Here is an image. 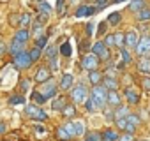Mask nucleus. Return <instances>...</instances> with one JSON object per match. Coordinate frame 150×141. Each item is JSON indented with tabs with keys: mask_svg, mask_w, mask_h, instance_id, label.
Returning a JSON list of instances; mask_svg holds the SVG:
<instances>
[{
	"mask_svg": "<svg viewBox=\"0 0 150 141\" xmlns=\"http://www.w3.org/2000/svg\"><path fill=\"white\" fill-rule=\"evenodd\" d=\"M62 7H64V0H58L57 2V11H62Z\"/></svg>",
	"mask_w": 150,
	"mask_h": 141,
	"instance_id": "nucleus-53",
	"label": "nucleus"
},
{
	"mask_svg": "<svg viewBox=\"0 0 150 141\" xmlns=\"http://www.w3.org/2000/svg\"><path fill=\"white\" fill-rule=\"evenodd\" d=\"M125 122H127V123H131V125H134V127H136V125H138V123H139V122H141V118H139V116H138V115H134V113H129V115H127V116H125Z\"/></svg>",
	"mask_w": 150,
	"mask_h": 141,
	"instance_id": "nucleus-26",
	"label": "nucleus"
},
{
	"mask_svg": "<svg viewBox=\"0 0 150 141\" xmlns=\"http://www.w3.org/2000/svg\"><path fill=\"white\" fill-rule=\"evenodd\" d=\"M60 53H62L64 56H71V53H72V49H71V44H69V42H64V44L60 46Z\"/></svg>",
	"mask_w": 150,
	"mask_h": 141,
	"instance_id": "nucleus-29",
	"label": "nucleus"
},
{
	"mask_svg": "<svg viewBox=\"0 0 150 141\" xmlns=\"http://www.w3.org/2000/svg\"><path fill=\"white\" fill-rule=\"evenodd\" d=\"M134 129H136V127H134V125H131V123H127V125H125V129H124V130H125V132H129V134H132V132H134Z\"/></svg>",
	"mask_w": 150,
	"mask_h": 141,
	"instance_id": "nucleus-48",
	"label": "nucleus"
},
{
	"mask_svg": "<svg viewBox=\"0 0 150 141\" xmlns=\"http://www.w3.org/2000/svg\"><path fill=\"white\" fill-rule=\"evenodd\" d=\"M62 115H64L65 118H72L74 115H76V108H74L72 104H65L64 109H62Z\"/></svg>",
	"mask_w": 150,
	"mask_h": 141,
	"instance_id": "nucleus-19",
	"label": "nucleus"
},
{
	"mask_svg": "<svg viewBox=\"0 0 150 141\" xmlns=\"http://www.w3.org/2000/svg\"><path fill=\"white\" fill-rule=\"evenodd\" d=\"M103 44H104L106 48H113V46H115V37H113V34L106 35V39L103 41Z\"/></svg>",
	"mask_w": 150,
	"mask_h": 141,
	"instance_id": "nucleus-30",
	"label": "nucleus"
},
{
	"mask_svg": "<svg viewBox=\"0 0 150 141\" xmlns=\"http://www.w3.org/2000/svg\"><path fill=\"white\" fill-rule=\"evenodd\" d=\"M28 87H30V81L23 80V81H21V90H28Z\"/></svg>",
	"mask_w": 150,
	"mask_h": 141,
	"instance_id": "nucleus-49",
	"label": "nucleus"
},
{
	"mask_svg": "<svg viewBox=\"0 0 150 141\" xmlns=\"http://www.w3.org/2000/svg\"><path fill=\"white\" fill-rule=\"evenodd\" d=\"M124 42H125L127 46L134 48L136 42H138V35H136V32H127V34H124Z\"/></svg>",
	"mask_w": 150,
	"mask_h": 141,
	"instance_id": "nucleus-14",
	"label": "nucleus"
},
{
	"mask_svg": "<svg viewBox=\"0 0 150 141\" xmlns=\"http://www.w3.org/2000/svg\"><path fill=\"white\" fill-rule=\"evenodd\" d=\"M108 21H110L111 25H117V23L120 21V13H111V14L108 16Z\"/></svg>",
	"mask_w": 150,
	"mask_h": 141,
	"instance_id": "nucleus-33",
	"label": "nucleus"
},
{
	"mask_svg": "<svg viewBox=\"0 0 150 141\" xmlns=\"http://www.w3.org/2000/svg\"><path fill=\"white\" fill-rule=\"evenodd\" d=\"M57 137H58L60 141H67L71 136L65 132V129H64V127H58V129H57Z\"/></svg>",
	"mask_w": 150,
	"mask_h": 141,
	"instance_id": "nucleus-28",
	"label": "nucleus"
},
{
	"mask_svg": "<svg viewBox=\"0 0 150 141\" xmlns=\"http://www.w3.org/2000/svg\"><path fill=\"white\" fill-rule=\"evenodd\" d=\"M37 2H39V4H41V2H42V0H37Z\"/></svg>",
	"mask_w": 150,
	"mask_h": 141,
	"instance_id": "nucleus-57",
	"label": "nucleus"
},
{
	"mask_svg": "<svg viewBox=\"0 0 150 141\" xmlns=\"http://www.w3.org/2000/svg\"><path fill=\"white\" fill-rule=\"evenodd\" d=\"M141 85H143V88H145L146 92H150V78H143Z\"/></svg>",
	"mask_w": 150,
	"mask_h": 141,
	"instance_id": "nucleus-44",
	"label": "nucleus"
},
{
	"mask_svg": "<svg viewBox=\"0 0 150 141\" xmlns=\"http://www.w3.org/2000/svg\"><path fill=\"white\" fill-rule=\"evenodd\" d=\"M117 125H118V129H120V130H124V129H125V125H127L125 118H120V120H117Z\"/></svg>",
	"mask_w": 150,
	"mask_h": 141,
	"instance_id": "nucleus-45",
	"label": "nucleus"
},
{
	"mask_svg": "<svg viewBox=\"0 0 150 141\" xmlns=\"http://www.w3.org/2000/svg\"><path fill=\"white\" fill-rule=\"evenodd\" d=\"M39 9H41V13H44V14H51V7H50L46 2H41V4H39Z\"/></svg>",
	"mask_w": 150,
	"mask_h": 141,
	"instance_id": "nucleus-37",
	"label": "nucleus"
},
{
	"mask_svg": "<svg viewBox=\"0 0 150 141\" xmlns=\"http://www.w3.org/2000/svg\"><path fill=\"white\" fill-rule=\"evenodd\" d=\"M113 2H117V4H120V2H124V0H113Z\"/></svg>",
	"mask_w": 150,
	"mask_h": 141,
	"instance_id": "nucleus-56",
	"label": "nucleus"
},
{
	"mask_svg": "<svg viewBox=\"0 0 150 141\" xmlns=\"http://www.w3.org/2000/svg\"><path fill=\"white\" fill-rule=\"evenodd\" d=\"M50 80V70L46 69V67H41L39 70H37V74H35V81L37 83H44V81H48Z\"/></svg>",
	"mask_w": 150,
	"mask_h": 141,
	"instance_id": "nucleus-11",
	"label": "nucleus"
},
{
	"mask_svg": "<svg viewBox=\"0 0 150 141\" xmlns=\"http://www.w3.org/2000/svg\"><path fill=\"white\" fill-rule=\"evenodd\" d=\"M134 48H136V53H138V55L150 58V37H148V35L141 37V39L136 42V46H134Z\"/></svg>",
	"mask_w": 150,
	"mask_h": 141,
	"instance_id": "nucleus-2",
	"label": "nucleus"
},
{
	"mask_svg": "<svg viewBox=\"0 0 150 141\" xmlns=\"http://www.w3.org/2000/svg\"><path fill=\"white\" fill-rule=\"evenodd\" d=\"M85 106H87L88 111H96V109H97V106H96V102H94L92 99H87V101H85Z\"/></svg>",
	"mask_w": 150,
	"mask_h": 141,
	"instance_id": "nucleus-39",
	"label": "nucleus"
},
{
	"mask_svg": "<svg viewBox=\"0 0 150 141\" xmlns=\"http://www.w3.org/2000/svg\"><path fill=\"white\" fill-rule=\"evenodd\" d=\"M27 115L30 118H35V120H46L48 118V115L37 106H27Z\"/></svg>",
	"mask_w": 150,
	"mask_h": 141,
	"instance_id": "nucleus-7",
	"label": "nucleus"
},
{
	"mask_svg": "<svg viewBox=\"0 0 150 141\" xmlns=\"http://www.w3.org/2000/svg\"><path fill=\"white\" fill-rule=\"evenodd\" d=\"M138 69L143 74H150V58H143L138 62Z\"/></svg>",
	"mask_w": 150,
	"mask_h": 141,
	"instance_id": "nucleus-16",
	"label": "nucleus"
},
{
	"mask_svg": "<svg viewBox=\"0 0 150 141\" xmlns=\"http://www.w3.org/2000/svg\"><path fill=\"white\" fill-rule=\"evenodd\" d=\"M72 83H74L72 74H64L62 80H60V88H62V90H69V88L72 87Z\"/></svg>",
	"mask_w": 150,
	"mask_h": 141,
	"instance_id": "nucleus-13",
	"label": "nucleus"
},
{
	"mask_svg": "<svg viewBox=\"0 0 150 141\" xmlns=\"http://www.w3.org/2000/svg\"><path fill=\"white\" fill-rule=\"evenodd\" d=\"M92 32H94V23H88V25H87V34L90 35Z\"/></svg>",
	"mask_w": 150,
	"mask_h": 141,
	"instance_id": "nucleus-50",
	"label": "nucleus"
},
{
	"mask_svg": "<svg viewBox=\"0 0 150 141\" xmlns=\"http://www.w3.org/2000/svg\"><path fill=\"white\" fill-rule=\"evenodd\" d=\"M32 99H34L37 104H44V102H46V99L42 97V94H41V92H32Z\"/></svg>",
	"mask_w": 150,
	"mask_h": 141,
	"instance_id": "nucleus-31",
	"label": "nucleus"
},
{
	"mask_svg": "<svg viewBox=\"0 0 150 141\" xmlns=\"http://www.w3.org/2000/svg\"><path fill=\"white\" fill-rule=\"evenodd\" d=\"M55 53H57V49H55L53 46L46 49V55H48V58H50V60H51V58H55Z\"/></svg>",
	"mask_w": 150,
	"mask_h": 141,
	"instance_id": "nucleus-43",
	"label": "nucleus"
},
{
	"mask_svg": "<svg viewBox=\"0 0 150 141\" xmlns=\"http://www.w3.org/2000/svg\"><path fill=\"white\" fill-rule=\"evenodd\" d=\"M115 37V46H118V48H124V34H115L113 35Z\"/></svg>",
	"mask_w": 150,
	"mask_h": 141,
	"instance_id": "nucleus-35",
	"label": "nucleus"
},
{
	"mask_svg": "<svg viewBox=\"0 0 150 141\" xmlns=\"http://www.w3.org/2000/svg\"><path fill=\"white\" fill-rule=\"evenodd\" d=\"M9 51H11L13 55H18V53H21V51H23V44H21V42H18V41H13V42H11V46H9Z\"/></svg>",
	"mask_w": 150,
	"mask_h": 141,
	"instance_id": "nucleus-21",
	"label": "nucleus"
},
{
	"mask_svg": "<svg viewBox=\"0 0 150 141\" xmlns=\"http://www.w3.org/2000/svg\"><path fill=\"white\" fill-rule=\"evenodd\" d=\"M120 95L117 94V90H110L108 92V97H106V102L111 104V106H120Z\"/></svg>",
	"mask_w": 150,
	"mask_h": 141,
	"instance_id": "nucleus-10",
	"label": "nucleus"
},
{
	"mask_svg": "<svg viewBox=\"0 0 150 141\" xmlns=\"http://www.w3.org/2000/svg\"><path fill=\"white\" fill-rule=\"evenodd\" d=\"M28 37H30V34H28V30H27V28H20V30L14 34V41L21 42V44H25V42L28 41Z\"/></svg>",
	"mask_w": 150,
	"mask_h": 141,
	"instance_id": "nucleus-12",
	"label": "nucleus"
},
{
	"mask_svg": "<svg viewBox=\"0 0 150 141\" xmlns=\"http://www.w3.org/2000/svg\"><path fill=\"white\" fill-rule=\"evenodd\" d=\"M57 67H58V63H57V58H51V69H53V70H57Z\"/></svg>",
	"mask_w": 150,
	"mask_h": 141,
	"instance_id": "nucleus-51",
	"label": "nucleus"
},
{
	"mask_svg": "<svg viewBox=\"0 0 150 141\" xmlns=\"http://www.w3.org/2000/svg\"><path fill=\"white\" fill-rule=\"evenodd\" d=\"M72 127H74V136H83L85 134V125L81 122H74Z\"/></svg>",
	"mask_w": 150,
	"mask_h": 141,
	"instance_id": "nucleus-25",
	"label": "nucleus"
},
{
	"mask_svg": "<svg viewBox=\"0 0 150 141\" xmlns=\"http://www.w3.org/2000/svg\"><path fill=\"white\" fill-rule=\"evenodd\" d=\"M136 16H138L139 21H146V20H150V9H145V7H143L141 11H138Z\"/></svg>",
	"mask_w": 150,
	"mask_h": 141,
	"instance_id": "nucleus-27",
	"label": "nucleus"
},
{
	"mask_svg": "<svg viewBox=\"0 0 150 141\" xmlns=\"http://www.w3.org/2000/svg\"><path fill=\"white\" fill-rule=\"evenodd\" d=\"M92 55H96V56H99L103 60H108L110 58V49L103 44V41H99V42H96L92 46Z\"/></svg>",
	"mask_w": 150,
	"mask_h": 141,
	"instance_id": "nucleus-5",
	"label": "nucleus"
},
{
	"mask_svg": "<svg viewBox=\"0 0 150 141\" xmlns=\"http://www.w3.org/2000/svg\"><path fill=\"white\" fill-rule=\"evenodd\" d=\"M23 102H25V97L23 95H14L11 99V104H23Z\"/></svg>",
	"mask_w": 150,
	"mask_h": 141,
	"instance_id": "nucleus-40",
	"label": "nucleus"
},
{
	"mask_svg": "<svg viewBox=\"0 0 150 141\" xmlns=\"http://www.w3.org/2000/svg\"><path fill=\"white\" fill-rule=\"evenodd\" d=\"M71 99L74 102H85L87 101V88L83 85H78V87H74L72 92H71Z\"/></svg>",
	"mask_w": 150,
	"mask_h": 141,
	"instance_id": "nucleus-4",
	"label": "nucleus"
},
{
	"mask_svg": "<svg viewBox=\"0 0 150 141\" xmlns=\"http://www.w3.org/2000/svg\"><path fill=\"white\" fill-rule=\"evenodd\" d=\"M2 132H6V125H4V123H0V134H2Z\"/></svg>",
	"mask_w": 150,
	"mask_h": 141,
	"instance_id": "nucleus-54",
	"label": "nucleus"
},
{
	"mask_svg": "<svg viewBox=\"0 0 150 141\" xmlns=\"http://www.w3.org/2000/svg\"><path fill=\"white\" fill-rule=\"evenodd\" d=\"M28 55H30V60H32V62H35V60H39V58H41V49H39V48H34Z\"/></svg>",
	"mask_w": 150,
	"mask_h": 141,
	"instance_id": "nucleus-36",
	"label": "nucleus"
},
{
	"mask_svg": "<svg viewBox=\"0 0 150 141\" xmlns=\"http://www.w3.org/2000/svg\"><path fill=\"white\" fill-rule=\"evenodd\" d=\"M28 23H30V14H27V13L21 14V16H20V25H21V28H25Z\"/></svg>",
	"mask_w": 150,
	"mask_h": 141,
	"instance_id": "nucleus-34",
	"label": "nucleus"
},
{
	"mask_svg": "<svg viewBox=\"0 0 150 141\" xmlns=\"http://www.w3.org/2000/svg\"><path fill=\"white\" fill-rule=\"evenodd\" d=\"M94 13H96V9H94V7L81 6V7H78V11H76V16H78V18H83V16H90V14H94Z\"/></svg>",
	"mask_w": 150,
	"mask_h": 141,
	"instance_id": "nucleus-15",
	"label": "nucleus"
},
{
	"mask_svg": "<svg viewBox=\"0 0 150 141\" xmlns=\"http://www.w3.org/2000/svg\"><path fill=\"white\" fill-rule=\"evenodd\" d=\"M104 30H106V23H104V21H103V23H101V25H99V28H97V34H99V35H101V34H104Z\"/></svg>",
	"mask_w": 150,
	"mask_h": 141,
	"instance_id": "nucleus-47",
	"label": "nucleus"
},
{
	"mask_svg": "<svg viewBox=\"0 0 150 141\" xmlns=\"http://www.w3.org/2000/svg\"><path fill=\"white\" fill-rule=\"evenodd\" d=\"M46 42H48V37H46V35L39 37V39H37V48H39V49H41V48H44V46H46Z\"/></svg>",
	"mask_w": 150,
	"mask_h": 141,
	"instance_id": "nucleus-41",
	"label": "nucleus"
},
{
	"mask_svg": "<svg viewBox=\"0 0 150 141\" xmlns=\"http://www.w3.org/2000/svg\"><path fill=\"white\" fill-rule=\"evenodd\" d=\"M118 141H134V137H132V134H124L122 137H118Z\"/></svg>",
	"mask_w": 150,
	"mask_h": 141,
	"instance_id": "nucleus-46",
	"label": "nucleus"
},
{
	"mask_svg": "<svg viewBox=\"0 0 150 141\" xmlns=\"http://www.w3.org/2000/svg\"><path fill=\"white\" fill-rule=\"evenodd\" d=\"M127 115H129V109H127V106H118V108H117V111H115V120L125 118Z\"/></svg>",
	"mask_w": 150,
	"mask_h": 141,
	"instance_id": "nucleus-20",
	"label": "nucleus"
},
{
	"mask_svg": "<svg viewBox=\"0 0 150 141\" xmlns=\"http://www.w3.org/2000/svg\"><path fill=\"white\" fill-rule=\"evenodd\" d=\"M106 4H108V0H97V6H99V9H101V7H104Z\"/></svg>",
	"mask_w": 150,
	"mask_h": 141,
	"instance_id": "nucleus-52",
	"label": "nucleus"
},
{
	"mask_svg": "<svg viewBox=\"0 0 150 141\" xmlns=\"http://www.w3.org/2000/svg\"><path fill=\"white\" fill-rule=\"evenodd\" d=\"M124 95H125V99H127L129 104H138L139 102V97H138V94L132 88H125L124 90Z\"/></svg>",
	"mask_w": 150,
	"mask_h": 141,
	"instance_id": "nucleus-9",
	"label": "nucleus"
},
{
	"mask_svg": "<svg viewBox=\"0 0 150 141\" xmlns=\"http://www.w3.org/2000/svg\"><path fill=\"white\" fill-rule=\"evenodd\" d=\"M62 127L65 129V132H67V134H69L71 137L74 136V127H72V123H65V125H62Z\"/></svg>",
	"mask_w": 150,
	"mask_h": 141,
	"instance_id": "nucleus-42",
	"label": "nucleus"
},
{
	"mask_svg": "<svg viewBox=\"0 0 150 141\" xmlns=\"http://www.w3.org/2000/svg\"><path fill=\"white\" fill-rule=\"evenodd\" d=\"M81 65H83L87 70H96V69H97V65H99V60H97V56H96V55H87V56H83Z\"/></svg>",
	"mask_w": 150,
	"mask_h": 141,
	"instance_id": "nucleus-6",
	"label": "nucleus"
},
{
	"mask_svg": "<svg viewBox=\"0 0 150 141\" xmlns=\"http://www.w3.org/2000/svg\"><path fill=\"white\" fill-rule=\"evenodd\" d=\"M101 141H118V134L111 129H108L106 132L101 134Z\"/></svg>",
	"mask_w": 150,
	"mask_h": 141,
	"instance_id": "nucleus-17",
	"label": "nucleus"
},
{
	"mask_svg": "<svg viewBox=\"0 0 150 141\" xmlns=\"http://www.w3.org/2000/svg\"><path fill=\"white\" fill-rule=\"evenodd\" d=\"M106 97H108V90L103 87V85H96L94 88H92V101L96 102V106L97 108H103L104 104H106Z\"/></svg>",
	"mask_w": 150,
	"mask_h": 141,
	"instance_id": "nucleus-1",
	"label": "nucleus"
},
{
	"mask_svg": "<svg viewBox=\"0 0 150 141\" xmlns=\"http://www.w3.org/2000/svg\"><path fill=\"white\" fill-rule=\"evenodd\" d=\"M85 141H101V134L99 132H88L85 136Z\"/></svg>",
	"mask_w": 150,
	"mask_h": 141,
	"instance_id": "nucleus-32",
	"label": "nucleus"
},
{
	"mask_svg": "<svg viewBox=\"0 0 150 141\" xmlns=\"http://www.w3.org/2000/svg\"><path fill=\"white\" fill-rule=\"evenodd\" d=\"M143 7H145V0H132V2L129 4L131 11H141Z\"/></svg>",
	"mask_w": 150,
	"mask_h": 141,
	"instance_id": "nucleus-24",
	"label": "nucleus"
},
{
	"mask_svg": "<svg viewBox=\"0 0 150 141\" xmlns=\"http://www.w3.org/2000/svg\"><path fill=\"white\" fill-rule=\"evenodd\" d=\"M30 63H32V60H30L28 53L21 51V53L14 55V67L16 69H27V67H30Z\"/></svg>",
	"mask_w": 150,
	"mask_h": 141,
	"instance_id": "nucleus-3",
	"label": "nucleus"
},
{
	"mask_svg": "<svg viewBox=\"0 0 150 141\" xmlns=\"http://www.w3.org/2000/svg\"><path fill=\"white\" fill-rule=\"evenodd\" d=\"M88 80H90V83H92V85H99V81H101L103 78H101V73H99V70H90Z\"/></svg>",
	"mask_w": 150,
	"mask_h": 141,
	"instance_id": "nucleus-23",
	"label": "nucleus"
},
{
	"mask_svg": "<svg viewBox=\"0 0 150 141\" xmlns=\"http://www.w3.org/2000/svg\"><path fill=\"white\" fill-rule=\"evenodd\" d=\"M64 106H65V99H64V97H57V99L53 101V104H51V108H53L55 111H62Z\"/></svg>",
	"mask_w": 150,
	"mask_h": 141,
	"instance_id": "nucleus-22",
	"label": "nucleus"
},
{
	"mask_svg": "<svg viewBox=\"0 0 150 141\" xmlns=\"http://www.w3.org/2000/svg\"><path fill=\"white\" fill-rule=\"evenodd\" d=\"M4 49H6V46H4V44H0V55L4 53Z\"/></svg>",
	"mask_w": 150,
	"mask_h": 141,
	"instance_id": "nucleus-55",
	"label": "nucleus"
},
{
	"mask_svg": "<svg viewBox=\"0 0 150 141\" xmlns=\"http://www.w3.org/2000/svg\"><path fill=\"white\" fill-rule=\"evenodd\" d=\"M55 94H57V85H55L53 81L46 83L44 88H42V97H44V99H50V97H55Z\"/></svg>",
	"mask_w": 150,
	"mask_h": 141,
	"instance_id": "nucleus-8",
	"label": "nucleus"
},
{
	"mask_svg": "<svg viewBox=\"0 0 150 141\" xmlns=\"http://www.w3.org/2000/svg\"><path fill=\"white\" fill-rule=\"evenodd\" d=\"M120 55H122V58H124V62H131V55H129V51L125 49V48H120Z\"/></svg>",
	"mask_w": 150,
	"mask_h": 141,
	"instance_id": "nucleus-38",
	"label": "nucleus"
},
{
	"mask_svg": "<svg viewBox=\"0 0 150 141\" xmlns=\"http://www.w3.org/2000/svg\"><path fill=\"white\" fill-rule=\"evenodd\" d=\"M103 87H104V88H110V90H115V88L118 87V81L110 76V78H104V80H103Z\"/></svg>",
	"mask_w": 150,
	"mask_h": 141,
	"instance_id": "nucleus-18",
	"label": "nucleus"
}]
</instances>
